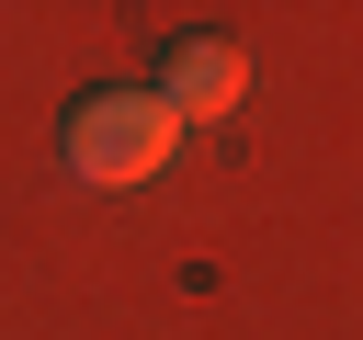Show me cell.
<instances>
[{
	"mask_svg": "<svg viewBox=\"0 0 363 340\" xmlns=\"http://www.w3.org/2000/svg\"><path fill=\"white\" fill-rule=\"evenodd\" d=\"M57 147H68V170H79V181H102V193H113V181H147V170L182 147V125H170V102H159V91L102 79V91H79V102H68V136H57Z\"/></svg>",
	"mask_w": 363,
	"mask_h": 340,
	"instance_id": "cell-1",
	"label": "cell"
},
{
	"mask_svg": "<svg viewBox=\"0 0 363 340\" xmlns=\"http://www.w3.org/2000/svg\"><path fill=\"white\" fill-rule=\"evenodd\" d=\"M147 91L170 102V125H216V113H238L250 68H238V45H216V34H170V45H159V79H147Z\"/></svg>",
	"mask_w": 363,
	"mask_h": 340,
	"instance_id": "cell-2",
	"label": "cell"
}]
</instances>
